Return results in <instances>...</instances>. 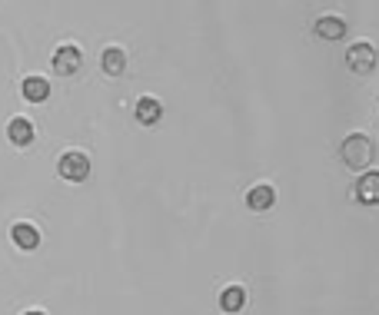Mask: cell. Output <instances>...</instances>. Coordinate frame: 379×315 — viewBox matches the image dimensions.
<instances>
[{
    "label": "cell",
    "instance_id": "cell-14",
    "mask_svg": "<svg viewBox=\"0 0 379 315\" xmlns=\"http://www.w3.org/2000/svg\"><path fill=\"white\" fill-rule=\"evenodd\" d=\"M24 315H47V312H40V309H34V312H24Z\"/></svg>",
    "mask_w": 379,
    "mask_h": 315
},
{
    "label": "cell",
    "instance_id": "cell-6",
    "mask_svg": "<svg viewBox=\"0 0 379 315\" xmlns=\"http://www.w3.org/2000/svg\"><path fill=\"white\" fill-rule=\"evenodd\" d=\"M80 63H84V53H80L77 47H60L57 50V57H54V70H57L60 77H74L80 70Z\"/></svg>",
    "mask_w": 379,
    "mask_h": 315
},
{
    "label": "cell",
    "instance_id": "cell-2",
    "mask_svg": "<svg viewBox=\"0 0 379 315\" xmlns=\"http://www.w3.org/2000/svg\"><path fill=\"white\" fill-rule=\"evenodd\" d=\"M379 57H376V47H373L370 40H356L350 50H346V67L356 73V77H370L373 70H376Z\"/></svg>",
    "mask_w": 379,
    "mask_h": 315
},
{
    "label": "cell",
    "instance_id": "cell-7",
    "mask_svg": "<svg viewBox=\"0 0 379 315\" xmlns=\"http://www.w3.org/2000/svg\"><path fill=\"white\" fill-rule=\"evenodd\" d=\"M273 202H276V190H273L270 182H256V186L246 192V206H250L253 212L273 210Z\"/></svg>",
    "mask_w": 379,
    "mask_h": 315
},
{
    "label": "cell",
    "instance_id": "cell-12",
    "mask_svg": "<svg viewBox=\"0 0 379 315\" xmlns=\"http://www.w3.org/2000/svg\"><path fill=\"white\" fill-rule=\"evenodd\" d=\"M100 67H103V73H110V77H120L126 70V53L120 47H107L103 57H100Z\"/></svg>",
    "mask_w": 379,
    "mask_h": 315
},
{
    "label": "cell",
    "instance_id": "cell-1",
    "mask_svg": "<svg viewBox=\"0 0 379 315\" xmlns=\"http://www.w3.org/2000/svg\"><path fill=\"white\" fill-rule=\"evenodd\" d=\"M340 156L350 170H366V166L376 160V143H373L366 133H350L340 146Z\"/></svg>",
    "mask_w": 379,
    "mask_h": 315
},
{
    "label": "cell",
    "instance_id": "cell-4",
    "mask_svg": "<svg viewBox=\"0 0 379 315\" xmlns=\"http://www.w3.org/2000/svg\"><path fill=\"white\" fill-rule=\"evenodd\" d=\"M313 33L320 40H343L346 37V20L340 14H320L313 24Z\"/></svg>",
    "mask_w": 379,
    "mask_h": 315
},
{
    "label": "cell",
    "instance_id": "cell-3",
    "mask_svg": "<svg viewBox=\"0 0 379 315\" xmlns=\"http://www.w3.org/2000/svg\"><path fill=\"white\" fill-rule=\"evenodd\" d=\"M57 172L67 182H84L90 176V160H87V153H80V150H70V153H64V156H60V162H57Z\"/></svg>",
    "mask_w": 379,
    "mask_h": 315
},
{
    "label": "cell",
    "instance_id": "cell-5",
    "mask_svg": "<svg viewBox=\"0 0 379 315\" xmlns=\"http://www.w3.org/2000/svg\"><path fill=\"white\" fill-rule=\"evenodd\" d=\"M353 196L363 202V206H379V170H366L356 180V190Z\"/></svg>",
    "mask_w": 379,
    "mask_h": 315
},
{
    "label": "cell",
    "instance_id": "cell-10",
    "mask_svg": "<svg viewBox=\"0 0 379 315\" xmlns=\"http://www.w3.org/2000/svg\"><path fill=\"white\" fill-rule=\"evenodd\" d=\"M24 100L27 103H44L50 96V80L47 77H24Z\"/></svg>",
    "mask_w": 379,
    "mask_h": 315
},
{
    "label": "cell",
    "instance_id": "cell-9",
    "mask_svg": "<svg viewBox=\"0 0 379 315\" xmlns=\"http://www.w3.org/2000/svg\"><path fill=\"white\" fill-rule=\"evenodd\" d=\"M10 236H14V246L24 249V252L40 246V232H37V226H30V222H17V226L10 229Z\"/></svg>",
    "mask_w": 379,
    "mask_h": 315
},
{
    "label": "cell",
    "instance_id": "cell-8",
    "mask_svg": "<svg viewBox=\"0 0 379 315\" xmlns=\"http://www.w3.org/2000/svg\"><path fill=\"white\" fill-rule=\"evenodd\" d=\"M160 116H163V103H160L156 96H140V100H136V120L143 126H153Z\"/></svg>",
    "mask_w": 379,
    "mask_h": 315
},
{
    "label": "cell",
    "instance_id": "cell-11",
    "mask_svg": "<svg viewBox=\"0 0 379 315\" xmlns=\"http://www.w3.org/2000/svg\"><path fill=\"white\" fill-rule=\"evenodd\" d=\"M7 136H10V143L14 146H30L34 143V123L24 120V116H17V120H10Z\"/></svg>",
    "mask_w": 379,
    "mask_h": 315
},
{
    "label": "cell",
    "instance_id": "cell-13",
    "mask_svg": "<svg viewBox=\"0 0 379 315\" xmlns=\"http://www.w3.org/2000/svg\"><path fill=\"white\" fill-rule=\"evenodd\" d=\"M243 306H246V289H243V286H230V289H223V296H220V309H223V312L236 315Z\"/></svg>",
    "mask_w": 379,
    "mask_h": 315
}]
</instances>
